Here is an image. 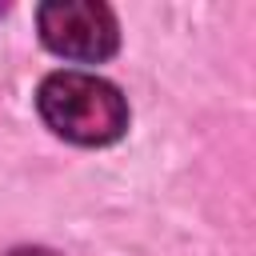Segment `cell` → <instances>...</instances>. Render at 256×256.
<instances>
[{
    "label": "cell",
    "instance_id": "1",
    "mask_svg": "<svg viewBox=\"0 0 256 256\" xmlns=\"http://www.w3.org/2000/svg\"><path fill=\"white\" fill-rule=\"evenodd\" d=\"M36 108L44 116V124L84 148H100L124 136L128 128V104L120 96V88L96 72H52L44 76L40 92H36Z\"/></svg>",
    "mask_w": 256,
    "mask_h": 256
},
{
    "label": "cell",
    "instance_id": "2",
    "mask_svg": "<svg viewBox=\"0 0 256 256\" xmlns=\"http://www.w3.org/2000/svg\"><path fill=\"white\" fill-rule=\"evenodd\" d=\"M36 28L48 52L80 64H100L120 44L116 16L100 0H48L36 8Z\"/></svg>",
    "mask_w": 256,
    "mask_h": 256
},
{
    "label": "cell",
    "instance_id": "3",
    "mask_svg": "<svg viewBox=\"0 0 256 256\" xmlns=\"http://www.w3.org/2000/svg\"><path fill=\"white\" fill-rule=\"evenodd\" d=\"M8 256H56L52 248H12Z\"/></svg>",
    "mask_w": 256,
    "mask_h": 256
}]
</instances>
